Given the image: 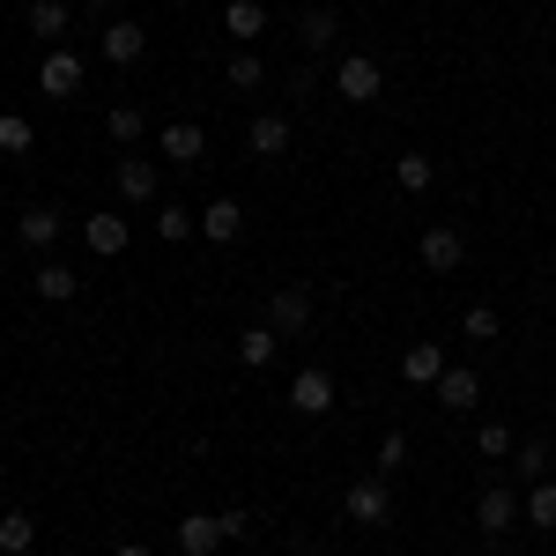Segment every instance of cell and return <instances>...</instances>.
Here are the masks:
<instances>
[{"label": "cell", "mask_w": 556, "mask_h": 556, "mask_svg": "<svg viewBox=\"0 0 556 556\" xmlns=\"http://www.w3.org/2000/svg\"><path fill=\"white\" fill-rule=\"evenodd\" d=\"M342 513L356 519V527H386L393 519V490H386V475H356L342 490Z\"/></svg>", "instance_id": "1"}, {"label": "cell", "mask_w": 556, "mask_h": 556, "mask_svg": "<svg viewBox=\"0 0 556 556\" xmlns=\"http://www.w3.org/2000/svg\"><path fill=\"white\" fill-rule=\"evenodd\" d=\"M267 327L290 342V334H304L312 327V282H275V298H267Z\"/></svg>", "instance_id": "2"}, {"label": "cell", "mask_w": 556, "mask_h": 556, "mask_svg": "<svg viewBox=\"0 0 556 556\" xmlns=\"http://www.w3.org/2000/svg\"><path fill=\"white\" fill-rule=\"evenodd\" d=\"M334 89H342V104H379V89H386V67L371 60V52H349L342 67H334Z\"/></svg>", "instance_id": "3"}, {"label": "cell", "mask_w": 556, "mask_h": 556, "mask_svg": "<svg viewBox=\"0 0 556 556\" xmlns=\"http://www.w3.org/2000/svg\"><path fill=\"white\" fill-rule=\"evenodd\" d=\"M416 253H424L430 275H453V267L468 260V238H460V223H430L424 238H416Z\"/></svg>", "instance_id": "4"}, {"label": "cell", "mask_w": 556, "mask_h": 556, "mask_svg": "<svg viewBox=\"0 0 556 556\" xmlns=\"http://www.w3.org/2000/svg\"><path fill=\"white\" fill-rule=\"evenodd\" d=\"M519 519H527V505H519V497H513V490H505V482H490V490L475 497V527H482L490 542H497V534H513Z\"/></svg>", "instance_id": "5"}, {"label": "cell", "mask_w": 556, "mask_h": 556, "mask_svg": "<svg viewBox=\"0 0 556 556\" xmlns=\"http://www.w3.org/2000/svg\"><path fill=\"white\" fill-rule=\"evenodd\" d=\"M127 238H134V223H127L119 208H97V215H83V245H89L97 260H119V253H127Z\"/></svg>", "instance_id": "6"}, {"label": "cell", "mask_w": 556, "mask_h": 556, "mask_svg": "<svg viewBox=\"0 0 556 556\" xmlns=\"http://www.w3.org/2000/svg\"><path fill=\"white\" fill-rule=\"evenodd\" d=\"M290 141H298V134H290V119H282V112H260L253 127H245L253 164H282V156H290Z\"/></svg>", "instance_id": "7"}, {"label": "cell", "mask_w": 556, "mask_h": 556, "mask_svg": "<svg viewBox=\"0 0 556 556\" xmlns=\"http://www.w3.org/2000/svg\"><path fill=\"white\" fill-rule=\"evenodd\" d=\"M97 52H104L112 67H141V60H149V30L119 15V23H104V38H97Z\"/></svg>", "instance_id": "8"}, {"label": "cell", "mask_w": 556, "mask_h": 556, "mask_svg": "<svg viewBox=\"0 0 556 556\" xmlns=\"http://www.w3.org/2000/svg\"><path fill=\"white\" fill-rule=\"evenodd\" d=\"M38 89L45 97H75V89H83V52H75V45H52L45 67H38Z\"/></svg>", "instance_id": "9"}, {"label": "cell", "mask_w": 556, "mask_h": 556, "mask_svg": "<svg viewBox=\"0 0 556 556\" xmlns=\"http://www.w3.org/2000/svg\"><path fill=\"white\" fill-rule=\"evenodd\" d=\"M112 186H119V201H127V208H149V201L164 193V178H156V164H141V156H119V172H112Z\"/></svg>", "instance_id": "10"}, {"label": "cell", "mask_w": 556, "mask_h": 556, "mask_svg": "<svg viewBox=\"0 0 556 556\" xmlns=\"http://www.w3.org/2000/svg\"><path fill=\"white\" fill-rule=\"evenodd\" d=\"M290 408H298V416H327V408H334V379H327L319 364H304L298 379H290Z\"/></svg>", "instance_id": "11"}, {"label": "cell", "mask_w": 556, "mask_h": 556, "mask_svg": "<svg viewBox=\"0 0 556 556\" xmlns=\"http://www.w3.org/2000/svg\"><path fill=\"white\" fill-rule=\"evenodd\" d=\"M201 238H208V245H238V238H245V208H238L230 193L208 201V208H201Z\"/></svg>", "instance_id": "12"}, {"label": "cell", "mask_w": 556, "mask_h": 556, "mask_svg": "<svg viewBox=\"0 0 556 556\" xmlns=\"http://www.w3.org/2000/svg\"><path fill=\"white\" fill-rule=\"evenodd\" d=\"M60 230H67V215L60 208H23V223H15V238H23V245H30V253H52V245H60Z\"/></svg>", "instance_id": "13"}, {"label": "cell", "mask_w": 556, "mask_h": 556, "mask_svg": "<svg viewBox=\"0 0 556 556\" xmlns=\"http://www.w3.org/2000/svg\"><path fill=\"white\" fill-rule=\"evenodd\" d=\"M475 401H482V379H475L468 364H445V379H438V408H453V416H468Z\"/></svg>", "instance_id": "14"}, {"label": "cell", "mask_w": 556, "mask_h": 556, "mask_svg": "<svg viewBox=\"0 0 556 556\" xmlns=\"http://www.w3.org/2000/svg\"><path fill=\"white\" fill-rule=\"evenodd\" d=\"M178 549H186V556H215V549H223V519H215V513H186V519H178Z\"/></svg>", "instance_id": "15"}, {"label": "cell", "mask_w": 556, "mask_h": 556, "mask_svg": "<svg viewBox=\"0 0 556 556\" xmlns=\"http://www.w3.org/2000/svg\"><path fill=\"white\" fill-rule=\"evenodd\" d=\"M30 290H38L45 304H75V290H83V275H75L67 260H45L38 275H30Z\"/></svg>", "instance_id": "16"}, {"label": "cell", "mask_w": 556, "mask_h": 556, "mask_svg": "<svg viewBox=\"0 0 556 556\" xmlns=\"http://www.w3.org/2000/svg\"><path fill=\"white\" fill-rule=\"evenodd\" d=\"M401 379H408V386H438V379H445V349H438V342H408Z\"/></svg>", "instance_id": "17"}, {"label": "cell", "mask_w": 556, "mask_h": 556, "mask_svg": "<svg viewBox=\"0 0 556 556\" xmlns=\"http://www.w3.org/2000/svg\"><path fill=\"white\" fill-rule=\"evenodd\" d=\"M67 30H75V8H67V0H30V38L60 45Z\"/></svg>", "instance_id": "18"}, {"label": "cell", "mask_w": 556, "mask_h": 556, "mask_svg": "<svg viewBox=\"0 0 556 556\" xmlns=\"http://www.w3.org/2000/svg\"><path fill=\"white\" fill-rule=\"evenodd\" d=\"M164 156H172V164H201V156H208V134L193 127V119H172V127H164Z\"/></svg>", "instance_id": "19"}, {"label": "cell", "mask_w": 556, "mask_h": 556, "mask_svg": "<svg viewBox=\"0 0 556 556\" xmlns=\"http://www.w3.org/2000/svg\"><path fill=\"white\" fill-rule=\"evenodd\" d=\"M275 356H282V334H275V327H267V319H260V327H245V334H238V364H253V371H267V364H275Z\"/></svg>", "instance_id": "20"}, {"label": "cell", "mask_w": 556, "mask_h": 556, "mask_svg": "<svg viewBox=\"0 0 556 556\" xmlns=\"http://www.w3.org/2000/svg\"><path fill=\"white\" fill-rule=\"evenodd\" d=\"M223 30L238 45H253L260 30H267V8H260V0H230V8H223Z\"/></svg>", "instance_id": "21"}, {"label": "cell", "mask_w": 556, "mask_h": 556, "mask_svg": "<svg viewBox=\"0 0 556 556\" xmlns=\"http://www.w3.org/2000/svg\"><path fill=\"white\" fill-rule=\"evenodd\" d=\"M393 178H401V193H430V178H438V164H430L424 149H408V156H393Z\"/></svg>", "instance_id": "22"}, {"label": "cell", "mask_w": 556, "mask_h": 556, "mask_svg": "<svg viewBox=\"0 0 556 556\" xmlns=\"http://www.w3.org/2000/svg\"><path fill=\"white\" fill-rule=\"evenodd\" d=\"M298 38L312 45V52H319V45H334V38H342V15H334V8H304Z\"/></svg>", "instance_id": "23"}, {"label": "cell", "mask_w": 556, "mask_h": 556, "mask_svg": "<svg viewBox=\"0 0 556 556\" xmlns=\"http://www.w3.org/2000/svg\"><path fill=\"white\" fill-rule=\"evenodd\" d=\"M223 75H230V89H260V83H267V60H260L253 45H238V52H230V67H223Z\"/></svg>", "instance_id": "24"}, {"label": "cell", "mask_w": 556, "mask_h": 556, "mask_svg": "<svg viewBox=\"0 0 556 556\" xmlns=\"http://www.w3.org/2000/svg\"><path fill=\"white\" fill-rule=\"evenodd\" d=\"M527 527H542V534H556V482L542 475L534 490H527Z\"/></svg>", "instance_id": "25"}, {"label": "cell", "mask_w": 556, "mask_h": 556, "mask_svg": "<svg viewBox=\"0 0 556 556\" xmlns=\"http://www.w3.org/2000/svg\"><path fill=\"white\" fill-rule=\"evenodd\" d=\"M0 149H8V156H30V149H38V127H30L23 112H0Z\"/></svg>", "instance_id": "26"}, {"label": "cell", "mask_w": 556, "mask_h": 556, "mask_svg": "<svg viewBox=\"0 0 556 556\" xmlns=\"http://www.w3.org/2000/svg\"><path fill=\"white\" fill-rule=\"evenodd\" d=\"M30 542H38V519H30V513H8V519H0V556H23Z\"/></svg>", "instance_id": "27"}, {"label": "cell", "mask_w": 556, "mask_h": 556, "mask_svg": "<svg viewBox=\"0 0 556 556\" xmlns=\"http://www.w3.org/2000/svg\"><path fill=\"white\" fill-rule=\"evenodd\" d=\"M193 230H201V215H193V208H156V238H164V245H186Z\"/></svg>", "instance_id": "28"}, {"label": "cell", "mask_w": 556, "mask_h": 556, "mask_svg": "<svg viewBox=\"0 0 556 556\" xmlns=\"http://www.w3.org/2000/svg\"><path fill=\"white\" fill-rule=\"evenodd\" d=\"M513 468L527 475V482H542V475H549V445H542V438H519V445H513Z\"/></svg>", "instance_id": "29"}, {"label": "cell", "mask_w": 556, "mask_h": 556, "mask_svg": "<svg viewBox=\"0 0 556 556\" xmlns=\"http://www.w3.org/2000/svg\"><path fill=\"white\" fill-rule=\"evenodd\" d=\"M460 334H468V342H497V304H468Z\"/></svg>", "instance_id": "30"}, {"label": "cell", "mask_w": 556, "mask_h": 556, "mask_svg": "<svg viewBox=\"0 0 556 556\" xmlns=\"http://www.w3.org/2000/svg\"><path fill=\"white\" fill-rule=\"evenodd\" d=\"M393 468H408V430H386L379 438V468L371 475H393Z\"/></svg>", "instance_id": "31"}, {"label": "cell", "mask_w": 556, "mask_h": 556, "mask_svg": "<svg viewBox=\"0 0 556 556\" xmlns=\"http://www.w3.org/2000/svg\"><path fill=\"white\" fill-rule=\"evenodd\" d=\"M475 445H482L490 460H513V445H519V438H513L505 424H482V430H475Z\"/></svg>", "instance_id": "32"}, {"label": "cell", "mask_w": 556, "mask_h": 556, "mask_svg": "<svg viewBox=\"0 0 556 556\" xmlns=\"http://www.w3.org/2000/svg\"><path fill=\"white\" fill-rule=\"evenodd\" d=\"M104 127H112V141H141V104H112Z\"/></svg>", "instance_id": "33"}, {"label": "cell", "mask_w": 556, "mask_h": 556, "mask_svg": "<svg viewBox=\"0 0 556 556\" xmlns=\"http://www.w3.org/2000/svg\"><path fill=\"white\" fill-rule=\"evenodd\" d=\"M223 519V542H245V534H253V513H245V505H230V513H215Z\"/></svg>", "instance_id": "34"}, {"label": "cell", "mask_w": 556, "mask_h": 556, "mask_svg": "<svg viewBox=\"0 0 556 556\" xmlns=\"http://www.w3.org/2000/svg\"><path fill=\"white\" fill-rule=\"evenodd\" d=\"M83 15H89V23H119V15H112V0H83Z\"/></svg>", "instance_id": "35"}, {"label": "cell", "mask_w": 556, "mask_h": 556, "mask_svg": "<svg viewBox=\"0 0 556 556\" xmlns=\"http://www.w3.org/2000/svg\"><path fill=\"white\" fill-rule=\"evenodd\" d=\"M112 556H149V549H141V542H119V549H112Z\"/></svg>", "instance_id": "36"}, {"label": "cell", "mask_w": 556, "mask_h": 556, "mask_svg": "<svg viewBox=\"0 0 556 556\" xmlns=\"http://www.w3.org/2000/svg\"><path fill=\"white\" fill-rule=\"evenodd\" d=\"M290 556H319V549H290Z\"/></svg>", "instance_id": "37"}, {"label": "cell", "mask_w": 556, "mask_h": 556, "mask_svg": "<svg viewBox=\"0 0 556 556\" xmlns=\"http://www.w3.org/2000/svg\"><path fill=\"white\" fill-rule=\"evenodd\" d=\"M172 8H186V0H172Z\"/></svg>", "instance_id": "38"}]
</instances>
